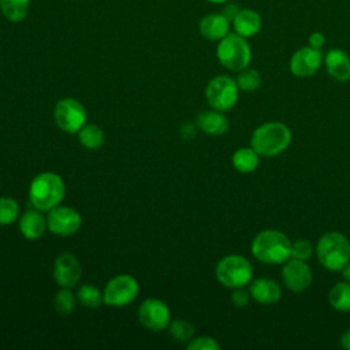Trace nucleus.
<instances>
[{
    "label": "nucleus",
    "instance_id": "nucleus-15",
    "mask_svg": "<svg viewBox=\"0 0 350 350\" xmlns=\"http://www.w3.org/2000/svg\"><path fill=\"white\" fill-rule=\"evenodd\" d=\"M324 66L329 77L338 82L350 79V56L339 48H331L324 55Z\"/></svg>",
    "mask_w": 350,
    "mask_h": 350
},
{
    "label": "nucleus",
    "instance_id": "nucleus-36",
    "mask_svg": "<svg viewBox=\"0 0 350 350\" xmlns=\"http://www.w3.org/2000/svg\"><path fill=\"white\" fill-rule=\"evenodd\" d=\"M340 345H342L343 349L350 350V329H347V331H345V332L342 334V336H340Z\"/></svg>",
    "mask_w": 350,
    "mask_h": 350
},
{
    "label": "nucleus",
    "instance_id": "nucleus-1",
    "mask_svg": "<svg viewBox=\"0 0 350 350\" xmlns=\"http://www.w3.org/2000/svg\"><path fill=\"white\" fill-rule=\"evenodd\" d=\"M66 194V186L60 175L45 171L37 174L29 186V201L33 208L48 212L60 205Z\"/></svg>",
    "mask_w": 350,
    "mask_h": 350
},
{
    "label": "nucleus",
    "instance_id": "nucleus-14",
    "mask_svg": "<svg viewBox=\"0 0 350 350\" xmlns=\"http://www.w3.org/2000/svg\"><path fill=\"white\" fill-rule=\"evenodd\" d=\"M82 276V268L78 258L71 253H62L53 262V278L60 287L72 288Z\"/></svg>",
    "mask_w": 350,
    "mask_h": 350
},
{
    "label": "nucleus",
    "instance_id": "nucleus-4",
    "mask_svg": "<svg viewBox=\"0 0 350 350\" xmlns=\"http://www.w3.org/2000/svg\"><path fill=\"white\" fill-rule=\"evenodd\" d=\"M316 254L325 269L342 271L350 261V241L338 231L325 232L317 241Z\"/></svg>",
    "mask_w": 350,
    "mask_h": 350
},
{
    "label": "nucleus",
    "instance_id": "nucleus-38",
    "mask_svg": "<svg viewBox=\"0 0 350 350\" xmlns=\"http://www.w3.org/2000/svg\"><path fill=\"white\" fill-rule=\"evenodd\" d=\"M209 3H212V4H224V3H227L228 0H208Z\"/></svg>",
    "mask_w": 350,
    "mask_h": 350
},
{
    "label": "nucleus",
    "instance_id": "nucleus-24",
    "mask_svg": "<svg viewBox=\"0 0 350 350\" xmlns=\"http://www.w3.org/2000/svg\"><path fill=\"white\" fill-rule=\"evenodd\" d=\"M77 134L79 144L86 149H97L104 144V133L97 124L85 123Z\"/></svg>",
    "mask_w": 350,
    "mask_h": 350
},
{
    "label": "nucleus",
    "instance_id": "nucleus-2",
    "mask_svg": "<svg viewBox=\"0 0 350 350\" xmlns=\"http://www.w3.org/2000/svg\"><path fill=\"white\" fill-rule=\"evenodd\" d=\"M250 249L256 260L268 265L283 264L291 257V241L279 230L260 231L253 238Z\"/></svg>",
    "mask_w": 350,
    "mask_h": 350
},
{
    "label": "nucleus",
    "instance_id": "nucleus-26",
    "mask_svg": "<svg viewBox=\"0 0 350 350\" xmlns=\"http://www.w3.org/2000/svg\"><path fill=\"white\" fill-rule=\"evenodd\" d=\"M238 89L242 92H254L261 85V75L254 68H243L235 78Z\"/></svg>",
    "mask_w": 350,
    "mask_h": 350
},
{
    "label": "nucleus",
    "instance_id": "nucleus-35",
    "mask_svg": "<svg viewBox=\"0 0 350 350\" xmlns=\"http://www.w3.org/2000/svg\"><path fill=\"white\" fill-rule=\"evenodd\" d=\"M194 130H196V129H194L191 124H185V126L180 129V134H182V137L186 135V138H191V137H194V134H196Z\"/></svg>",
    "mask_w": 350,
    "mask_h": 350
},
{
    "label": "nucleus",
    "instance_id": "nucleus-5",
    "mask_svg": "<svg viewBox=\"0 0 350 350\" xmlns=\"http://www.w3.org/2000/svg\"><path fill=\"white\" fill-rule=\"evenodd\" d=\"M216 56L223 67L239 72L249 67L252 62V48L247 38L237 33H228L219 41Z\"/></svg>",
    "mask_w": 350,
    "mask_h": 350
},
{
    "label": "nucleus",
    "instance_id": "nucleus-34",
    "mask_svg": "<svg viewBox=\"0 0 350 350\" xmlns=\"http://www.w3.org/2000/svg\"><path fill=\"white\" fill-rule=\"evenodd\" d=\"M241 8L238 7V4H234V3H224V7H223V10H221V14L230 21V22H232V19L235 18V15L238 14V11H239Z\"/></svg>",
    "mask_w": 350,
    "mask_h": 350
},
{
    "label": "nucleus",
    "instance_id": "nucleus-11",
    "mask_svg": "<svg viewBox=\"0 0 350 350\" xmlns=\"http://www.w3.org/2000/svg\"><path fill=\"white\" fill-rule=\"evenodd\" d=\"M139 323L150 331H163L171 323V313L165 302L157 298L145 299L138 308Z\"/></svg>",
    "mask_w": 350,
    "mask_h": 350
},
{
    "label": "nucleus",
    "instance_id": "nucleus-16",
    "mask_svg": "<svg viewBox=\"0 0 350 350\" xmlns=\"http://www.w3.org/2000/svg\"><path fill=\"white\" fill-rule=\"evenodd\" d=\"M231 22L221 12H211L201 18L198 30L209 41H220L230 33Z\"/></svg>",
    "mask_w": 350,
    "mask_h": 350
},
{
    "label": "nucleus",
    "instance_id": "nucleus-10",
    "mask_svg": "<svg viewBox=\"0 0 350 350\" xmlns=\"http://www.w3.org/2000/svg\"><path fill=\"white\" fill-rule=\"evenodd\" d=\"M82 224L81 215L70 206L57 205L48 211L46 227L48 230L59 237L74 235Z\"/></svg>",
    "mask_w": 350,
    "mask_h": 350
},
{
    "label": "nucleus",
    "instance_id": "nucleus-29",
    "mask_svg": "<svg viewBox=\"0 0 350 350\" xmlns=\"http://www.w3.org/2000/svg\"><path fill=\"white\" fill-rule=\"evenodd\" d=\"M168 332L175 340L186 342V340H190L193 338L194 328L186 320H172L168 324Z\"/></svg>",
    "mask_w": 350,
    "mask_h": 350
},
{
    "label": "nucleus",
    "instance_id": "nucleus-25",
    "mask_svg": "<svg viewBox=\"0 0 350 350\" xmlns=\"http://www.w3.org/2000/svg\"><path fill=\"white\" fill-rule=\"evenodd\" d=\"M75 295L78 302H81L85 308H89V309H97L104 302L103 293L93 284L81 286Z\"/></svg>",
    "mask_w": 350,
    "mask_h": 350
},
{
    "label": "nucleus",
    "instance_id": "nucleus-28",
    "mask_svg": "<svg viewBox=\"0 0 350 350\" xmlns=\"http://www.w3.org/2000/svg\"><path fill=\"white\" fill-rule=\"evenodd\" d=\"M19 205L11 197H0V226H8L16 220Z\"/></svg>",
    "mask_w": 350,
    "mask_h": 350
},
{
    "label": "nucleus",
    "instance_id": "nucleus-22",
    "mask_svg": "<svg viewBox=\"0 0 350 350\" xmlns=\"http://www.w3.org/2000/svg\"><path fill=\"white\" fill-rule=\"evenodd\" d=\"M328 302L338 312H350V283H335L328 293Z\"/></svg>",
    "mask_w": 350,
    "mask_h": 350
},
{
    "label": "nucleus",
    "instance_id": "nucleus-9",
    "mask_svg": "<svg viewBox=\"0 0 350 350\" xmlns=\"http://www.w3.org/2000/svg\"><path fill=\"white\" fill-rule=\"evenodd\" d=\"M53 118L60 130L68 134H77L79 129L86 123L85 107L75 98H62L56 103L53 109Z\"/></svg>",
    "mask_w": 350,
    "mask_h": 350
},
{
    "label": "nucleus",
    "instance_id": "nucleus-32",
    "mask_svg": "<svg viewBox=\"0 0 350 350\" xmlns=\"http://www.w3.org/2000/svg\"><path fill=\"white\" fill-rule=\"evenodd\" d=\"M250 298H252L250 291L245 290L243 287L234 288V291L231 294V302L235 308H245L249 304Z\"/></svg>",
    "mask_w": 350,
    "mask_h": 350
},
{
    "label": "nucleus",
    "instance_id": "nucleus-31",
    "mask_svg": "<svg viewBox=\"0 0 350 350\" xmlns=\"http://www.w3.org/2000/svg\"><path fill=\"white\" fill-rule=\"evenodd\" d=\"M189 350H219L220 346L219 343L211 338V336H198V338H191L187 343Z\"/></svg>",
    "mask_w": 350,
    "mask_h": 350
},
{
    "label": "nucleus",
    "instance_id": "nucleus-8",
    "mask_svg": "<svg viewBox=\"0 0 350 350\" xmlns=\"http://www.w3.org/2000/svg\"><path fill=\"white\" fill-rule=\"evenodd\" d=\"M139 291L138 282L131 275L113 276L104 287L103 301L108 306H124L131 304Z\"/></svg>",
    "mask_w": 350,
    "mask_h": 350
},
{
    "label": "nucleus",
    "instance_id": "nucleus-17",
    "mask_svg": "<svg viewBox=\"0 0 350 350\" xmlns=\"http://www.w3.org/2000/svg\"><path fill=\"white\" fill-rule=\"evenodd\" d=\"M231 25L234 27V33L245 38H252L260 33L262 27V18L256 10L241 8Z\"/></svg>",
    "mask_w": 350,
    "mask_h": 350
},
{
    "label": "nucleus",
    "instance_id": "nucleus-13",
    "mask_svg": "<svg viewBox=\"0 0 350 350\" xmlns=\"http://www.w3.org/2000/svg\"><path fill=\"white\" fill-rule=\"evenodd\" d=\"M312 269L304 261L294 257H290L286 262H283L282 268V279L284 286L293 293L305 291L312 283Z\"/></svg>",
    "mask_w": 350,
    "mask_h": 350
},
{
    "label": "nucleus",
    "instance_id": "nucleus-19",
    "mask_svg": "<svg viewBox=\"0 0 350 350\" xmlns=\"http://www.w3.org/2000/svg\"><path fill=\"white\" fill-rule=\"evenodd\" d=\"M46 228V217L36 208L27 209L19 219V231L26 239L33 241L41 238Z\"/></svg>",
    "mask_w": 350,
    "mask_h": 350
},
{
    "label": "nucleus",
    "instance_id": "nucleus-12",
    "mask_svg": "<svg viewBox=\"0 0 350 350\" xmlns=\"http://www.w3.org/2000/svg\"><path fill=\"white\" fill-rule=\"evenodd\" d=\"M324 63V53L321 49H314L312 46H302L297 49L290 57V72L298 78H308L317 72V70Z\"/></svg>",
    "mask_w": 350,
    "mask_h": 350
},
{
    "label": "nucleus",
    "instance_id": "nucleus-33",
    "mask_svg": "<svg viewBox=\"0 0 350 350\" xmlns=\"http://www.w3.org/2000/svg\"><path fill=\"white\" fill-rule=\"evenodd\" d=\"M309 46L314 49H321L325 45V36L321 31H313L308 38Z\"/></svg>",
    "mask_w": 350,
    "mask_h": 350
},
{
    "label": "nucleus",
    "instance_id": "nucleus-6",
    "mask_svg": "<svg viewBox=\"0 0 350 350\" xmlns=\"http://www.w3.org/2000/svg\"><path fill=\"white\" fill-rule=\"evenodd\" d=\"M215 275L217 282L224 287H245L252 282L253 265L241 254H228L219 260L215 268Z\"/></svg>",
    "mask_w": 350,
    "mask_h": 350
},
{
    "label": "nucleus",
    "instance_id": "nucleus-18",
    "mask_svg": "<svg viewBox=\"0 0 350 350\" xmlns=\"http://www.w3.org/2000/svg\"><path fill=\"white\" fill-rule=\"evenodd\" d=\"M249 291L252 298L262 305L276 304L282 297L280 286L268 278H258L250 282Z\"/></svg>",
    "mask_w": 350,
    "mask_h": 350
},
{
    "label": "nucleus",
    "instance_id": "nucleus-37",
    "mask_svg": "<svg viewBox=\"0 0 350 350\" xmlns=\"http://www.w3.org/2000/svg\"><path fill=\"white\" fill-rule=\"evenodd\" d=\"M342 276H343V279H345L346 282L350 283V261L342 268Z\"/></svg>",
    "mask_w": 350,
    "mask_h": 350
},
{
    "label": "nucleus",
    "instance_id": "nucleus-7",
    "mask_svg": "<svg viewBox=\"0 0 350 350\" xmlns=\"http://www.w3.org/2000/svg\"><path fill=\"white\" fill-rule=\"evenodd\" d=\"M238 85L230 75L213 77L205 88V98L212 109L230 111L238 101Z\"/></svg>",
    "mask_w": 350,
    "mask_h": 350
},
{
    "label": "nucleus",
    "instance_id": "nucleus-27",
    "mask_svg": "<svg viewBox=\"0 0 350 350\" xmlns=\"http://www.w3.org/2000/svg\"><path fill=\"white\" fill-rule=\"evenodd\" d=\"M77 301H78V299H77V295H74L70 288L62 287V288L56 293L53 304H55L56 312H57L59 314L66 316V314H68V313H71V312L74 310Z\"/></svg>",
    "mask_w": 350,
    "mask_h": 350
},
{
    "label": "nucleus",
    "instance_id": "nucleus-21",
    "mask_svg": "<svg viewBox=\"0 0 350 350\" xmlns=\"http://www.w3.org/2000/svg\"><path fill=\"white\" fill-rule=\"evenodd\" d=\"M232 167L242 174L253 172L260 164V154L250 146V148H239L234 152L231 157Z\"/></svg>",
    "mask_w": 350,
    "mask_h": 350
},
{
    "label": "nucleus",
    "instance_id": "nucleus-23",
    "mask_svg": "<svg viewBox=\"0 0 350 350\" xmlns=\"http://www.w3.org/2000/svg\"><path fill=\"white\" fill-rule=\"evenodd\" d=\"M30 0H0L3 16L14 23L23 21L27 15Z\"/></svg>",
    "mask_w": 350,
    "mask_h": 350
},
{
    "label": "nucleus",
    "instance_id": "nucleus-20",
    "mask_svg": "<svg viewBox=\"0 0 350 350\" xmlns=\"http://www.w3.org/2000/svg\"><path fill=\"white\" fill-rule=\"evenodd\" d=\"M197 126L208 135H221L228 130L230 123L221 111L211 109L204 111L197 116Z\"/></svg>",
    "mask_w": 350,
    "mask_h": 350
},
{
    "label": "nucleus",
    "instance_id": "nucleus-3",
    "mask_svg": "<svg viewBox=\"0 0 350 350\" xmlns=\"http://www.w3.org/2000/svg\"><path fill=\"white\" fill-rule=\"evenodd\" d=\"M291 144V131L282 122L260 124L250 137V146L260 157H275L283 153Z\"/></svg>",
    "mask_w": 350,
    "mask_h": 350
},
{
    "label": "nucleus",
    "instance_id": "nucleus-30",
    "mask_svg": "<svg viewBox=\"0 0 350 350\" xmlns=\"http://www.w3.org/2000/svg\"><path fill=\"white\" fill-rule=\"evenodd\" d=\"M312 254H313V247L309 241L301 238L291 242V257L306 261L308 258L312 257Z\"/></svg>",
    "mask_w": 350,
    "mask_h": 350
}]
</instances>
